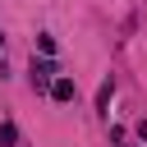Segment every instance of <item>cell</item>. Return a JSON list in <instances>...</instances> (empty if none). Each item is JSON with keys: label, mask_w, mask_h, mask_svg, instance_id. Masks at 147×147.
Here are the masks:
<instances>
[{"label": "cell", "mask_w": 147, "mask_h": 147, "mask_svg": "<svg viewBox=\"0 0 147 147\" xmlns=\"http://www.w3.org/2000/svg\"><path fill=\"white\" fill-rule=\"evenodd\" d=\"M110 92H115V83H110V78H106V83H101V87H96V110H106V106H110Z\"/></svg>", "instance_id": "cell-3"}, {"label": "cell", "mask_w": 147, "mask_h": 147, "mask_svg": "<svg viewBox=\"0 0 147 147\" xmlns=\"http://www.w3.org/2000/svg\"><path fill=\"white\" fill-rule=\"evenodd\" d=\"M32 87H37V92L55 87V64H51V60H32Z\"/></svg>", "instance_id": "cell-1"}, {"label": "cell", "mask_w": 147, "mask_h": 147, "mask_svg": "<svg viewBox=\"0 0 147 147\" xmlns=\"http://www.w3.org/2000/svg\"><path fill=\"white\" fill-rule=\"evenodd\" d=\"M74 92H78V83H74V78H64V74H60V78H55V87H51V96H55V101H74Z\"/></svg>", "instance_id": "cell-2"}, {"label": "cell", "mask_w": 147, "mask_h": 147, "mask_svg": "<svg viewBox=\"0 0 147 147\" xmlns=\"http://www.w3.org/2000/svg\"><path fill=\"white\" fill-rule=\"evenodd\" d=\"M14 138H18V129H14V124H0V142H5V147H9V142H14Z\"/></svg>", "instance_id": "cell-4"}]
</instances>
